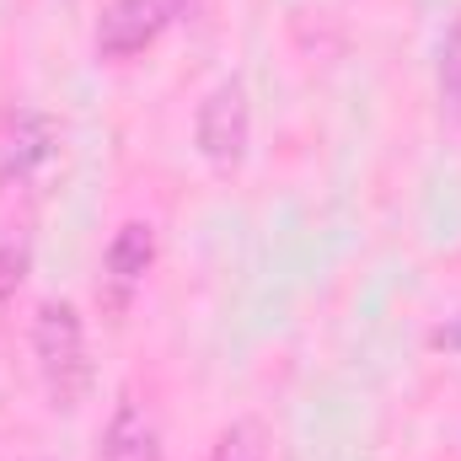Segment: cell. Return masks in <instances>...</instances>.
Masks as SVG:
<instances>
[{
	"mask_svg": "<svg viewBox=\"0 0 461 461\" xmlns=\"http://www.w3.org/2000/svg\"><path fill=\"white\" fill-rule=\"evenodd\" d=\"M32 354H38V375H43L49 408H59V413L81 408V397H86V386H92V359H86L81 312H76L70 301H43V306H38Z\"/></svg>",
	"mask_w": 461,
	"mask_h": 461,
	"instance_id": "obj_1",
	"label": "cell"
},
{
	"mask_svg": "<svg viewBox=\"0 0 461 461\" xmlns=\"http://www.w3.org/2000/svg\"><path fill=\"white\" fill-rule=\"evenodd\" d=\"M194 140H199L204 161L221 167V172H230V167L247 156V140H252V108H247V86H241V81H221V86L199 103Z\"/></svg>",
	"mask_w": 461,
	"mask_h": 461,
	"instance_id": "obj_2",
	"label": "cell"
},
{
	"mask_svg": "<svg viewBox=\"0 0 461 461\" xmlns=\"http://www.w3.org/2000/svg\"><path fill=\"white\" fill-rule=\"evenodd\" d=\"M183 16V0H113L97 22V59H134L150 49L172 22Z\"/></svg>",
	"mask_w": 461,
	"mask_h": 461,
	"instance_id": "obj_3",
	"label": "cell"
},
{
	"mask_svg": "<svg viewBox=\"0 0 461 461\" xmlns=\"http://www.w3.org/2000/svg\"><path fill=\"white\" fill-rule=\"evenodd\" d=\"M97 461H161V429H156L150 408L134 392H123L113 402L103 446H97Z\"/></svg>",
	"mask_w": 461,
	"mask_h": 461,
	"instance_id": "obj_4",
	"label": "cell"
},
{
	"mask_svg": "<svg viewBox=\"0 0 461 461\" xmlns=\"http://www.w3.org/2000/svg\"><path fill=\"white\" fill-rule=\"evenodd\" d=\"M54 145H59V129H54V118L43 113H16L11 118V129H5V145H0V183H22V177H32L49 156H54Z\"/></svg>",
	"mask_w": 461,
	"mask_h": 461,
	"instance_id": "obj_5",
	"label": "cell"
},
{
	"mask_svg": "<svg viewBox=\"0 0 461 461\" xmlns=\"http://www.w3.org/2000/svg\"><path fill=\"white\" fill-rule=\"evenodd\" d=\"M156 263V226L150 221H123L108 241V279L118 290H134Z\"/></svg>",
	"mask_w": 461,
	"mask_h": 461,
	"instance_id": "obj_6",
	"label": "cell"
},
{
	"mask_svg": "<svg viewBox=\"0 0 461 461\" xmlns=\"http://www.w3.org/2000/svg\"><path fill=\"white\" fill-rule=\"evenodd\" d=\"M210 461H268V429L258 419H236V424L221 429Z\"/></svg>",
	"mask_w": 461,
	"mask_h": 461,
	"instance_id": "obj_7",
	"label": "cell"
},
{
	"mask_svg": "<svg viewBox=\"0 0 461 461\" xmlns=\"http://www.w3.org/2000/svg\"><path fill=\"white\" fill-rule=\"evenodd\" d=\"M440 97L461 118V16H456V27L446 32V49H440Z\"/></svg>",
	"mask_w": 461,
	"mask_h": 461,
	"instance_id": "obj_8",
	"label": "cell"
},
{
	"mask_svg": "<svg viewBox=\"0 0 461 461\" xmlns=\"http://www.w3.org/2000/svg\"><path fill=\"white\" fill-rule=\"evenodd\" d=\"M27 268H32V252H27V241H0V306H5V301L22 290Z\"/></svg>",
	"mask_w": 461,
	"mask_h": 461,
	"instance_id": "obj_9",
	"label": "cell"
},
{
	"mask_svg": "<svg viewBox=\"0 0 461 461\" xmlns=\"http://www.w3.org/2000/svg\"><path fill=\"white\" fill-rule=\"evenodd\" d=\"M429 344L446 348V354H461V317H456V322H446V328H435V333H429Z\"/></svg>",
	"mask_w": 461,
	"mask_h": 461,
	"instance_id": "obj_10",
	"label": "cell"
}]
</instances>
